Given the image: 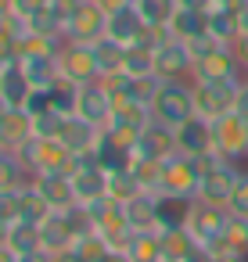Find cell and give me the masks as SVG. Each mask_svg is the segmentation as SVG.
<instances>
[{"instance_id": "1", "label": "cell", "mask_w": 248, "mask_h": 262, "mask_svg": "<svg viewBox=\"0 0 248 262\" xmlns=\"http://www.w3.org/2000/svg\"><path fill=\"white\" fill-rule=\"evenodd\" d=\"M191 47V83H226V79H244V65L230 43H219L216 36H201Z\"/></svg>"}, {"instance_id": "2", "label": "cell", "mask_w": 248, "mask_h": 262, "mask_svg": "<svg viewBox=\"0 0 248 262\" xmlns=\"http://www.w3.org/2000/svg\"><path fill=\"white\" fill-rule=\"evenodd\" d=\"M22 165L29 169V176H44V172H72L76 165V155L65 147L61 137H33L26 140L18 151Z\"/></svg>"}, {"instance_id": "3", "label": "cell", "mask_w": 248, "mask_h": 262, "mask_svg": "<svg viewBox=\"0 0 248 262\" xmlns=\"http://www.w3.org/2000/svg\"><path fill=\"white\" fill-rule=\"evenodd\" d=\"M198 187H201V165H198V158L176 151V155H169V158L162 162V183H158V194L194 201V198H198Z\"/></svg>"}, {"instance_id": "4", "label": "cell", "mask_w": 248, "mask_h": 262, "mask_svg": "<svg viewBox=\"0 0 248 262\" xmlns=\"http://www.w3.org/2000/svg\"><path fill=\"white\" fill-rule=\"evenodd\" d=\"M87 212H90V219H94V230L108 241V248H119V251H126L130 248V241H133V226H130V219H126V208L119 205V201H112V198H97V201H90V205H83Z\"/></svg>"}, {"instance_id": "5", "label": "cell", "mask_w": 248, "mask_h": 262, "mask_svg": "<svg viewBox=\"0 0 248 262\" xmlns=\"http://www.w3.org/2000/svg\"><path fill=\"white\" fill-rule=\"evenodd\" d=\"M108 36V11L97 0H76V8L65 18V40L72 43H97Z\"/></svg>"}, {"instance_id": "6", "label": "cell", "mask_w": 248, "mask_h": 262, "mask_svg": "<svg viewBox=\"0 0 248 262\" xmlns=\"http://www.w3.org/2000/svg\"><path fill=\"white\" fill-rule=\"evenodd\" d=\"M151 115L162 126H183L194 115V97H191V83H162L158 94L151 97Z\"/></svg>"}, {"instance_id": "7", "label": "cell", "mask_w": 248, "mask_h": 262, "mask_svg": "<svg viewBox=\"0 0 248 262\" xmlns=\"http://www.w3.org/2000/svg\"><path fill=\"white\" fill-rule=\"evenodd\" d=\"M244 79H226V83H191V97H194V115L201 119H219L226 112L237 108V90Z\"/></svg>"}, {"instance_id": "8", "label": "cell", "mask_w": 248, "mask_h": 262, "mask_svg": "<svg viewBox=\"0 0 248 262\" xmlns=\"http://www.w3.org/2000/svg\"><path fill=\"white\" fill-rule=\"evenodd\" d=\"M230 208L226 205H212V201H201V198H194L191 201V208H187V230H191V237L201 244V248H209L212 241H219L223 237V230H226V223H230Z\"/></svg>"}, {"instance_id": "9", "label": "cell", "mask_w": 248, "mask_h": 262, "mask_svg": "<svg viewBox=\"0 0 248 262\" xmlns=\"http://www.w3.org/2000/svg\"><path fill=\"white\" fill-rule=\"evenodd\" d=\"M58 69H61V79H69L76 86H90V83L101 79V65H97L94 43H72V40H65L61 51H58Z\"/></svg>"}, {"instance_id": "10", "label": "cell", "mask_w": 248, "mask_h": 262, "mask_svg": "<svg viewBox=\"0 0 248 262\" xmlns=\"http://www.w3.org/2000/svg\"><path fill=\"white\" fill-rule=\"evenodd\" d=\"M212 151L230 158V162L248 158V122L237 112H226V115L212 119Z\"/></svg>"}, {"instance_id": "11", "label": "cell", "mask_w": 248, "mask_h": 262, "mask_svg": "<svg viewBox=\"0 0 248 262\" xmlns=\"http://www.w3.org/2000/svg\"><path fill=\"white\" fill-rule=\"evenodd\" d=\"M191 47L180 43V40H169L166 47L155 51V76L162 83H191Z\"/></svg>"}, {"instance_id": "12", "label": "cell", "mask_w": 248, "mask_h": 262, "mask_svg": "<svg viewBox=\"0 0 248 262\" xmlns=\"http://www.w3.org/2000/svg\"><path fill=\"white\" fill-rule=\"evenodd\" d=\"M112 112H115V97H112V90L97 79V83H90V86H79V101H76V115H83L87 122H94V126H108L112 122Z\"/></svg>"}, {"instance_id": "13", "label": "cell", "mask_w": 248, "mask_h": 262, "mask_svg": "<svg viewBox=\"0 0 248 262\" xmlns=\"http://www.w3.org/2000/svg\"><path fill=\"white\" fill-rule=\"evenodd\" d=\"M33 97V83L22 69V61H4L0 65V104L4 108H26Z\"/></svg>"}, {"instance_id": "14", "label": "cell", "mask_w": 248, "mask_h": 262, "mask_svg": "<svg viewBox=\"0 0 248 262\" xmlns=\"http://www.w3.org/2000/svg\"><path fill=\"white\" fill-rule=\"evenodd\" d=\"M58 137L65 140V147H69L72 155H94V151L101 147L105 129H101V126H94V122H87L83 115H65V122H61V133H58Z\"/></svg>"}, {"instance_id": "15", "label": "cell", "mask_w": 248, "mask_h": 262, "mask_svg": "<svg viewBox=\"0 0 248 262\" xmlns=\"http://www.w3.org/2000/svg\"><path fill=\"white\" fill-rule=\"evenodd\" d=\"M140 158H155V162H166L169 155H176V129L173 126H162V122H148L137 137V151Z\"/></svg>"}, {"instance_id": "16", "label": "cell", "mask_w": 248, "mask_h": 262, "mask_svg": "<svg viewBox=\"0 0 248 262\" xmlns=\"http://www.w3.org/2000/svg\"><path fill=\"white\" fill-rule=\"evenodd\" d=\"M33 187L47 198V205L54 212H69L76 208V187H72V176L69 172H44V176H33Z\"/></svg>"}, {"instance_id": "17", "label": "cell", "mask_w": 248, "mask_h": 262, "mask_svg": "<svg viewBox=\"0 0 248 262\" xmlns=\"http://www.w3.org/2000/svg\"><path fill=\"white\" fill-rule=\"evenodd\" d=\"M176 151H183L191 158L209 155L212 151V122L201 115H191L183 126H176Z\"/></svg>"}, {"instance_id": "18", "label": "cell", "mask_w": 248, "mask_h": 262, "mask_svg": "<svg viewBox=\"0 0 248 262\" xmlns=\"http://www.w3.org/2000/svg\"><path fill=\"white\" fill-rule=\"evenodd\" d=\"M33 115L26 108H4L0 115V147L4 151H18L26 140H33Z\"/></svg>"}, {"instance_id": "19", "label": "cell", "mask_w": 248, "mask_h": 262, "mask_svg": "<svg viewBox=\"0 0 248 262\" xmlns=\"http://www.w3.org/2000/svg\"><path fill=\"white\" fill-rule=\"evenodd\" d=\"M144 33H148V22H144V15L137 11V4H130V8H122V11H112V15H108V36H112L115 43H122V47L140 43Z\"/></svg>"}, {"instance_id": "20", "label": "cell", "mask_w": 248, "mask_h": 262, "mask_svg": "<svg viewBox=\"0 0 248 262\" xmlns=\"http://www.w3.org/2000/svg\"><path fill=\"white\" fill-rule=\"evenodd\" d=\"M158 205H162V194H155V190H140V194H133L122 208H126V219H130L133 230H158V226H162Z\"/></svg>"}, {"instance_id": "21", "label": "cell", "mask_w": 248, "mask_h": 262, "mask_svg": "<svg viewBox=\"0 0 248 262\" xmlns=\"http://www.w3.org/2000/svg\"><path fill=\"white\" fill-rule=\"evenodd\" d=\"M162 233V262H194L201 255V244L191 237L187 226H166Z\"/></svg>"}, {"instance_id": "22", "label": "cell", "mask_w": 248, "mask_h": 262, "mask_svg": "<svg viewBox=\"0 0 248 262\" xmlns=\"http://www.w3.org/2000/svg\"><path fill=\"white\" fill-rule=\"evenodd\" d=\"M169 33H173V40H180V43H194V40L209 36V11L176 8V15H173V22H169Z\"/></svg>"}, {"instance_id": "23", "label": "cell", "mask_w": 248, "mask_h": 262, "mask_svg": "<svg viewBox=\"0 0 248 262\" xmlns=\"http://www.w3.org/2000/svg\"><path fill=\"white\" fill-rule=\"evenodd\" d=\"M18 61H22V69H26V76H29L33 90H44V86H51V83H58V79H61L58 54H22Z\"/></svg>"}, {"instance_id": "24", "label": "cell", "mask_w": 248, "mask_h": 262, "mask_svg": "<svg viewBox=\"0 0 248 262\" xmlns=\"http://www.w3.org/2000/svg\"><path fill=\"white\" fill-rule=\"evenodd\" d=\"M241 18L244 15H237V11H230V8H212L209 11V36H216L219 43H237L241 40V33H244V26H241Z\"/></svg>"}, {"instance_id": "25", "label": "cell", "mask_w": 248, "mask_h": 262, "mask_svg": "<svg viewBox=\"0 0 248 262\" xmlns=\"http://www.w3.org/2000/svg\"><path fill=\"white\" fill-rule=\"evenodd\" d=\"M8 248H11L15 255H26V251H36V248H44L40 223H26V219L11 223V226H8Z\"/></svg>"}, {"instance_id": "26", "label": "cell", "mask_w": 248, "mask_h": 262, "mask_svg": "<svg viewBox=\"0 0 248 262\" xmlns=\"http://www.w3.org/2000/svg\"><path fill=\"white\" fill-rule=\"evenodd\" d=\"M29 183H33V176L22 165V158L15 151H0V190H22Z\"/></svg>"}, {"instance_id": "27", "label": "cell", "mask_w": 248, "mask_h": 262, "mask_svg": "<svg viewBox=\"0 0 248 262\" xmlns=\"http://www.w3.org/2000/svg\"><path fill=\"white\" fill-rule=\"evenodd\" d=\"M126 251L133 262H162V233L158 230H137Z\"/></svg>"}, {"instance_id": "28", "label": "cell", "mask_w": 248, "mask_h": 262, "mask_svg": "<svg viewBox=\"0 0 248 262\" xmlns=\"http://www.w3.org/2000/svg\"><path fill=\"white\" fill-rule=\"evenodd\" d=\"M94 54H97V65H101V79H108V76L122 72V58H126V47H122V43H115L112 36L97 40V43H94Z\"/></svg>"}, {"instance_id": "29", "label": "cell", "mask_w": 248, "mask_h": 262, "mask_svg": "<svg viewBox=\"0 0 248 262\" xmlns=\"http://www.w3.org/2000/svg\"><path fill=\"white\" fill-rule=\"evenodd\" d=\"M133 4H137V11L144 15L148 26H169L176 8H180V0H133Z\"/></svg>"}, {"instance_id": "30", "label": "cell", "mask_w": 248, "mask_h": 262, "mask_svg": "<svg viewBox=\"0 0 248 262\" xmlns=\"http://www.w3.org/2000/svg\"><path fill=\"white\" fill-rule=\"evenodd\" d=\"M122 72H130V76H155V51H151V47H144V43L126 47Z\"/></svg>"}, {"instance_id": "31", "label": "cell", "mask_w": 248, "mask_h": 262, "mask_svg": "<svg viewBox=\"0 0 248 262\" xmlns=\"http://www.w3.org/2000/svg\"><path fill=\"white\" fill-rule=\"evenodd\" d=\"M130 172H133V180L140 183V190H155V194H158V183H162V162L133 155V162H130Z\"/></svg>"}, {"instance_id": "32", "label": "cell", "mask_w": 248, "mask_h": 262, "mask_svg": "<svg viewBox=\"0 0 248 262\" xmlns=\"http://www.w3.org/2000/svg\"><path fill=\"white\" fill-rule=\"evenodd\" d=\"M133 194H140V183L133 180L130 169H115V172H108V198H112V201L126 205Z\"/></svg>"}, {"instance_id": "33", "label": "cell", "mask_w": 248, "mask_h": 262, "mask_svg": "<svg viewBox=\"0 0 248 262\" xmlns=\"http://www.w3.org/2000/svg\"><path fill=\"white\" fill-rule=\"evenodd\" d=\"M51 212H54V208L47 205V198L29 183V187L22 190V215H18V219H26V223H44Z\"/></svg>"}, {"instance_id": "34", "label": "cell", "mask_w": 248, "mask_h": 262, "mask_svg": "<svg viewBox=\"0 0 248 262\" xmlns=\"http://www.w3.org/2000/svg\"><path fill=\"white\" fill-rule=\"evenodd\" d=\"M22 190H0V223H8V226L18 223V215H22Z\"/></svg>"}, {"instance_id": "35", "label": "cell", "mask_w": 248, "mask_h": 262, "mask_svg": "<svg viewBox=\"0 0 248 262\" xmlns=\"http://www.w3.org/2000/svg\"><path fill=\"white\" fill-rule=\"evenodd\" d=\"M61 122H65V115H58V112H40V115H33V133H36V137H58V133H61Z\"/></svg>"}, {"instance_id": "36", "label": "cell", "mask_w": 248, "mask_h": 262, "mask_svg": "<svg viewBox=\"0 0 248 262\" xmlns=\"http://www.w3.org/2000/svg\"><path fill=\"white\" fill-rule=\"evenodd\" d=\"M226 208H230L234 215H248V169H241V176H237V187H234V194H230Z\"/></svg>"}, {"instance_id": "37", "label": "cell", "mask_w": 248, "mask_h": 262, "mask_svg": "<svg viewBox=\"0 0 248 262\" xmlns=\"http://www.w3.org/2000/svg\"><path fill=\"white\" fill-rule=\"evenodd\" d=\"M47 8H51V0H15V15H18V18H26V22H29V18H36V15H40V11H47Z\"/></svg>"}, {"instance_id": "38", "label": "cell", "mask_w": 248, "mask_h": 262, "mask_svg": "<svg viewBox=\"0 0 248 262\" xmlns=\"http://www.w3.org/2000/svg\"><path fill=\"white\" fill-rule=\"evenodd\" d=\"M51 262H90V258L72 244V248H65V251H54V258H51Z\"/></svg>"}, {"instance_id": "39", "label": "cell", "mask_w": 248, "mask_h": 262, "mask_svg": "<svg viewBox=\"0 0 248 262\" xmlns=\"http://www.w3.org/2000/svg\"><path fill=\"white\" fill-rule=\"evenodd\" d=\"M51 258H54V251H47V248H36V251L18 255V262H51Z\"/></svg>"}, {"instance_id": "40", "label": "cell", "mask_w": 248, "mask_h": 262, "mask_svg": "<svg viewBox=\"0 0 248 262\" xmlns=\"http://www.w3.org/2000/svg\"><path fill=\"white\" fill-rule=\"evenodd\" d=\"M234 112L248 122V79H244V83H241V90H237V108H234Z\"/></svg>"}, {"instance_id": "41", "label": "cell", "mask_w": 248, "mask_h": 262, "mask_svg": "<svg viewBox=\"0 0 248 262\" xmlns=\"http://www.w3.org/2000/svg\"><path fill=\"white\" fill-rule=\"evenodd\" d=\"M97 262H133V258H130V251H119V248H108V251H105V255H101Z\"/></svg>"}, {"instance_id": "42", "label": "cell", "mask_w": 248, "mask_h": 262, "mask_svg": "<svg viewBox=\"0 0 248 262\" xmlns=\"http://www.w3.org/2000/svg\"><path fill=\"white\" fill-rule=\"evenodd\" d=\"M97 4H101V8H105V11L112 15V11H122V8H130L133 0H97Z\"/></svg>"}, {"instance_id": "43", "label": "cell", "mask_w": 248, "mask_h": 262, "mask_svg": "<svg viewBox=\"0 0 248 262\" xmlns=\"http://www.w3.org/2000/svg\"><path fill=\"white\" fill-rule=\"evenodd\" d=\"M15 15V0H0V18H8Z\"/></svg>"}, {"instance_id": "44", "label": "cell", "mask_w": 248, "mask_h": 262, "mask_svg": "<svg viewBox=\"0 0 248 262\" xmlns=\"http://www.w3.org/2000/svg\"><path fill=\"white\" fill-rule=\"evenodd\" d=\"M244 79H248V65H244Z\"/></svg>"}, {"instance_id": "45", "label": "cell", "mask_w": 248, "mask_h": 262, "mask_svg": "<svg viewBox=\"0 0 248 262\" xmlns=\"http://www.w3.org/2000/svg\"><path fill=\"white\" fill-rule=\"evenodd\" d=\"M0 151H4V147H0Z\"/></svg>"}]
</instances>
